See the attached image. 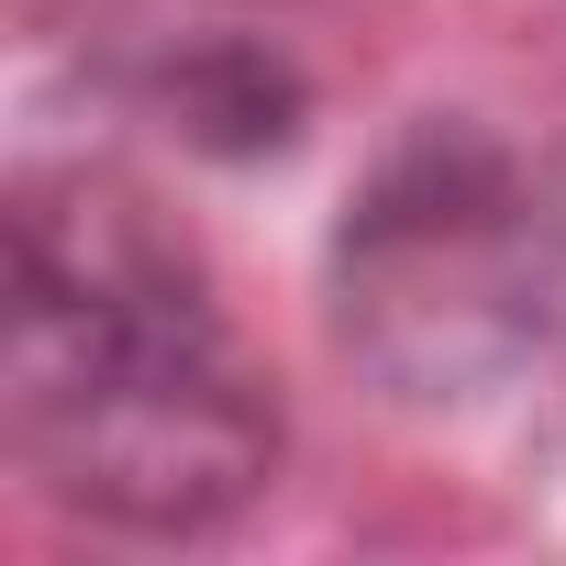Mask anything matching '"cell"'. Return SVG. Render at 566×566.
<instances>
[{
    "instance_id": "obj_2",
    "label": "cell",
    "mask_w": 566,
    "mask_h": 566,
    "mask_svg": "<svg viewBox=\"0 0 566 566\" xmlns=\"http://www.w3.org/2000/svg\"><path fill=\"white\" fill-rule=\"evenodd\" d=\"M566 301V189L489 123H411L334 233V345L389 400H478Z\"/></svg>"
},
{
    "instance_id": "obj_1",
    "label": "cell",
    "mask_w": 566,
    "mask_h": 566,
    "mask_svg": "<svg viewBox=\"0 0 566 566\" xmlns=\"http://www.w3.org/2000/svg\"><path fill=\"white\" fill-rule=\"evenodd\" d=\"M0 422L67 511L112 533H222L277 478L266 367L222 323L200 255L112 167H34L12 189Z\"/></svg>"
}]
</instances>
